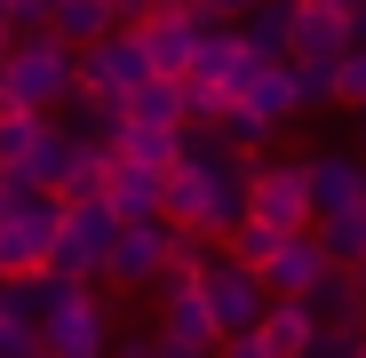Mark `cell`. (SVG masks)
I'll use <instances>...</instances> for the list:
<instances>
[{
  "label": "cell",
  "mask_w": 366,
  "mask_h": 358,
  "mask_svg": "<svg viewBox=\"0 0 366 358\" xmlns=\"http://www.w3.org/2000/svg\"><path fill=\"white\" fill-rule=\"evenodd\" d=\"M64 88H72V40H56V32H9V48H0V104L56 111Z\"/></svg>",
  "instance_id": "obj_1"
},
{
  "label": "cell",
  "mask_w": 366,
  "mask_h": 358,
  "mask_svg": "<svg viewBox=\"0 0 366 358\" xmlns=\"http://www.w3.org/2000/svg\"><path fill=\"white\" fill-rule=\"evenodd\" d=\"M199 294H207V311H215L223 342H239V334H255V319L271 311V287H263V271H255V263H239L231 247L199 263Z\"/></svg>",
  "instance_id": "obj_2"
},
{
  "label": "cell",
  "mask_w": 366,
  "mask_h": 358,
  "mask_svg": "<svg viewBox=\"0 0 366 358\" xmlns=\"http://www.w3.org/2000/svg\"><path fill=\"white\" fill-rule=\"evenodd\" d=\"M112 231H119V207H112L104 192H72V199H64V231H56L48 271H64V279H96V255L112 247Z\"/></svg>",
  "instance_id": "obj_3"
},
{
  "label": "cell",
  "mask_w": 366,
  "mask_h": 358,
  "mask_svg": "<svg viewBox=\"0 0 366 358\" xmlns=\"http://www.w3.org/2000/svg\"><path fill=\"white\" fill-rule=\"evenodd\" d=\"M96 279H112V287H152V279H167V215H119L112 247L96 255Z\"/></svg>",
  "instance_id": "obj_4"
},
{
  "label": "cell",
  "mask_w": 366,
  "mask_h": 358,
  "mask_svg": "<svg viewBox=\"0 0 366 358\" xmlns=\"http://www.w3.org/2000/svg\"><path fill=\"white\" fill-rule=\"evenodd\" d=\"M144 72H152V56H144V32H136V24H112V32H96L88 48H72V80L96 88V96H128Z\"/></svg>",
  "instance_id": "obj_5"
},
{
  "label": "cell",
  "mask_w": 366,
  "mask_h": 358,
  "mask_svg": "<svg viewBox=\"0 0 366 358\" xmlns=\"http://www.w3.org/2000/svg\"><path fill=\"white\" fill-rule=\"evenodd\" d=\"M239 104H255L271 128H287V119L302 111V88H295V64L287 56H255V48H239V64H231V80H223Z\"/></svg>",
  "instance_id": "obj_6"
},
{
  "label": "cell",
  "mask_w": 366,
  "mask_h": 358,
  "mask_svg": "<svg viewBox=\"0 0 366 358\" xmlns=\"http://www.w3.org/2000/svg\"><path fill=\"white\" fill-rule=\"evenodd\" d=\"M247 215L271 231H302L311 223V184H302V159H271L247 175Z\"/></svg>",
  "instance_id": "obj_7"
},
{
  "label": "cell",
  "mask_w": 366,
  "mask_h": 358,
  "mask_svg": "<svg viewBox=\"0 0 366 358\" xmlns=\"http://www.w3.org/2000/svg\"><path fill=\"white\" fill-rule=\"evenodd\" d=\"M40 350H56V358H96V350H112V327H104V303L88 294V279L40 319Z\"/></svg>",
  "instance_id": "obj_8"
},
{
  "label": "cell",
  "mask_w": 366,
  "mask_h": 358,
  "mask_svg": "<svg viewBox=\"0 0 366 358\" xmlns=\"http://www.w3.org/2000/svg\"><path fill=\"white\" fill-rule=\"evenodd\" d=\"M159 334H167V350H223V327H215L207 294H199V271H175V279H167Z\"/></svg>",
  "instance_id": "obj_9"
},
{
  "label": "cell",
  "mask_w": 366,
  "mask_h": 358,
  "mask_svg": "<svg viewBox=\"0 0 366 358\" xmlns=\"http://www.w3.org/2000/svg\"><path fill=\"white\" fill-rule=\"evenodd\" d=\"M311 334H319V319L302 311V294H271V311L255 319V334H239L223 350H239V358H302Z\"/></svg>",
  "instance_id": "obj_10"
},
{
  "label": "cell",
  "mask_w": 366,
  "mask_h": 358,
  "mask_svg": "<svg viewBox=\"0 0 366 358\" xmlns=\"http://www.w3.org/2000/svg\"><path fill=\"white\" fill-rule=\"evenodd\" d=\"M199 9H152L136 32H144V56H152V72H192V48H199Z\"/></svg>",
  "instance_id": "obj_11"
},
{
  "label": "cell",
  "mask_w": 366,
  "mask_h": 358,
  "mask_svg": "<svg viewBox=\"0 0 366 358\" xmlns=\"http://www.w3.org/2000/svg\"><path fill=\"white\" fill-rule=\"evenodd\" d=\"M342 48H350V9H327V0H295L287 56H319V64H335Z\"/></svg>",
  "instance_id": "obj_12"
},
{
  "label": "cell",
  "mask_w": 366,
  "mask_h": 358,
  "mask_svg": "<svg viewBox=\"0 0 366 358\" xmlns=\"http://www.w3.org/2000/svg\"><path fill=\"white\" fill-rule=\"evenodd\" d=\"M302 311H311L319 327H350V319H366V287H358V271H350V263H319L311 287H302Z\"/></svg>",
  "instance_id": "obj_13"
},
{
  "label": "cell",
  "mask_w": 366,
  "mask_h": 358,
  "mask_svg": "<svg viewBox=\"0 0 366 358\" xmlns=\"http://www.w3.org/2000/svg\"><path fill=\"white\" fill-rule=\"evenodd\" d=\"M319 263H327V255H319V231L302 223V231H287V239H279V247H271L255 271H263V287H271V294H302Z\"/></svg>",
  "instance_id": "obj_14"
},
{
  "label": "cell",
  "mask_w": 366,
  "mask_h": 358,
  "mask_svg": "<svg viewBox=\"0 0 366 358\" xmlns=\"http://www.w3.org/2000/svg\"><path fill=\"white\" fill-rule=\"evenodd\" d=\"M72 159H80V136H72V128H40V136H32V151L16 159V175L64 199V175H72Z\"/></svg>",
  "instance_id": "obj_15"
},
{
  "label": "cell",
  "mask_w": 366,
  "mask_h": 358,
  "mask_svg": "<svg viewBox=\"0 0 366 358\" xmlns=\"http://www.w3.org/2000/svg\"><path fill=\"white\" fill-rule=\"evenodd\" d=\"M358 167H366V159H350V151H319V159H302L311 215H335V207H350V199H358Z\"/></svg>",
  "instance_id": "obj_16"
},
{
  "label": "cell",
  "mask_w": 366,
  "mask_h": 358,
  "mask_svg": "<svg viewBox=\"0 0 366 358\" xmlns=\"http://www.w3.org/2000/svg\"><path fill=\"white\" fill-rule=\"evenodd\" d=\"M128 119H159V128H192V104H183V72H144L128 96Z\"/></svg>",
  "instance_id": "obj_17"
},
{
  "label": "cell",
  "mask_w": 366,
  "mask_h": 358,
  "mask_svg": "<svg viewBox=\"0 0 366 358\" xmlns=\"http://www.w3.org/2000/svg\"><path fill=\"white\" fill-rule=\"evenodd\" d=\"M104 199H112L119 215H159V167L112 151V167H104Z\"/></svg>",
  "instance_id": "obj_18"
},
{
  "label": "cell",
  "mask_w": 366,
  "mask_h": 358,
  "mask_svg": "<svg viewBox=\"0 0 366 358\" xmlns=\"http://www.w3.org/2000/svg\"><path fill=\"white\" fill-rule=\"evenodd\" d=\"M112 151H119V159H144V167H159V175H167V167L183 159V128H159V119H128V128L112 136Z\"/></svg>",
  "instance_id": "obj_19"
},
{
  "label": "cell",
  "mask_w": 366,
  "mask_h": 358,
  "mask_svg": "<svg viewBox=\"0 0 366 358\" xmlns=\"http://www.w3.org/2000/svg\"><path fill=\"white\" fill-rule=\"evenodd\" d=\"M311 231H319V255L327 263H358L366 255V199H350L335 215H311Z\"/></svg>",
  "instance_id": "obj_20"
},
{
  "label": "cell",
  "mask_w": 366,
  "mask_h": 358,
  "mask_svg": "<svg viewBox=\"0 0 366 358\" xmlns=\"http://www.w3.org/2000/svg\"><path fill=\"white\" fill-rule=\"evenodd\" d=\"M119 16H112V0H48V32L56 40H72V48H88L96 32H112Z\"/></svg>",
  "instance_id": "obj_21"
},
{
  "label": "cell",
  "mask_w": 366,
  "mask_h": 358,
  "mask_svg": "<svg viewBox=\"0 0 366 358\" xmlns=\"http://www.w3.org/2000/svg\"><path fill=\"white\" fill-rule=\"evenodd\" d=\"M287 24H295V0H247L239 40H247L255 56H287Z\"/></svg>",
  "instance_id": "obj_22"
},
{
  "label": "cell",
  "mask_w": 366,
  "mask_h": 358,
  "mask_svg": "<svg viewBox=\"0 0 366 358\" xmlns=\"http://www.w3.org/2000/svg\"><path fill=\"white\" fill-rule=\"evenodd\" d=\"M215 136H223L231 151H247V159H255V151H263L279 128H271V119H263L255 104H239V96H231V104H223V119H215Z\"/></svg>",
  "instance_id": "obj_23"
},
{
  "label": "cell",
  "mask_w": 366,
  "mask_h": 358,
  "mask_svg": "<svg viewBox=\"0 0 366 358\" xmlns=\"http://www.w3.org/2000/svg\"><path fill=\"white\" fill-rule=\"evenodd\" d=\"M48 128V111H16V104H0V167H16L32 151V136Z\"/></svg>",
  "instance_id": "obj_24"
},
{
  "label": "cell",
  "mask_w": 366,
  "mask_h": 358,
  "mask_svg": "<svg viewBox=\"0 0 366 358\" xmlns=\"http://www.w3.org/2000/svg\"><path fill=\"white\" fill-rule=\"evenodd\" d=\"M335 104H366V40H350L342 56H335Z\"/></svg>",
  "instance_id": "obj_25"
},
{
  "label": "cell",
  "mask_w": 366,
  "mask_h": 358,
  "mask_svg": "<svg viewBox=\"0 0 366 358\" xmlns=\"http://www.w3.org/2000/svg\"><path fill=\"white\" fill-rule=\"evenodd\" d=\"M279 239H287V231H271V223H255V215H247V223H239V231H231V239H223V247H231V255H239V263H263V255H271V247H279Z\"/></svg>",
  "instance_id": "obj_26"
},
{
  "label": "cell",
  "mask_w": 366,
  "mask_h": 358,
  "mask_svg": "<svg viewBox=\"0 0 366 358\" xmlns=\"http://www.w3.org/2000/svg\"><path fill=\"white\" fill-rule=\"evenodd\" d=\"M40 350V327L16 319V311H0V358H32Z\"/></svg>",
  "instance_id": "obj_27"
},
{
  "label": "cell",
  "mask_w": 366,
  "mask_h": 358,
  "mask_svg": "<svg viewBox=\"0 0 366 358\" xmlns=\"http://www.w3.org/2000/svg\"><path fill=\"white\" fill-rule=\"evenodd\" d=\"M199 16H223V24H239V16H247V0H199Z\"/></svg>",
  "instance_id": "obj_28"
},
{
  "label": "cell",
  "mask_w": 366,
  "mask_h": 358,
  "mask_svg": "<svg viewBox=\"0 0 366 358\" xmlns=\"http://www.w3.org/2000/svg\"><path fill=\"white\" fill-rule=\"evenodd\" d=\"M152 9H199V0H152Z\"/></svg>",
  "instance_id": "obj_29"
},
{
  "label": "cell",
  "mask_w": 366,
  "mask_h": 358,
  "mask_svg": "<svg viewBox=\"0 0 366 358\" xmlns=\"http://www.w3.org/2000/svg\"><path fill=\"white\" fill-rule=\"evenodd\" d=\"M327 9H358V0H327Z\"/></svg>",
  "instance_id": "obj_30"
},
{
  "label": "cell",
  "mask_w": 366,
  "mask_h": 358,
  "mask_svg": "<svg viewBox=\"0 0 366 358\" xmlns=\"http://www.w3.org/2000/svg\"><path fill=\"white\" fill-rule=\"evenodd\" d=\"M0 48H9V24H0Z\"/></svg>",
  "instance_id": "obj_31"
},
{
  "label": "cell",
  "mask_w": 366,
  "mask_h": 358,
  "mask_svg": "<svg viewBox=\"0 0 366 358\" xmlns=\"http://www.w3.org/2000/svg\"><path fill=\"white\" fill-rule=\"evenodd\" d=\"M358 119H366V104H358Z\"/></svg>",
  "instance_id": "obj_32"
}]
</instances>
